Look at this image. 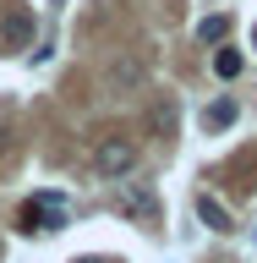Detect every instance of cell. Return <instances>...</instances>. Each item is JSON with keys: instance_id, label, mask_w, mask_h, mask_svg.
I'll return each instance as SVG.
<instances>
[{"instance_id": "cell-8", "label": "cell", "mask_w": 257, "mask_h": 263, "mask_svg": "<svg viewBox=\"0 0 257 263\" xmlns=\"http://www.w3.org/2000/svg\"><path fill=\"white\" fill-rule=\"evenodd\" d=\"M110 82H115V88H137V82H143V61H115L110 66Z\"/></svg>"}, {"instance_id": "cell-7", "label": "cell", "mask_w": 257, "mask_h": 263, "mask_svg": "<svg viewBox=\"0 0 257 263\" xmlns=\"http://www.w3.org/2000/svg\"><path fill=\"white\" fill-rule=\"evenodd\" d=\"M225 126H235V104L230 99H213L208 110H203V132H225Z\"/></svg>"}, {"instance_id": "cell-1", "label": "cell", "mask_w": 257, "mask_h": 263, "mask_svg": "<svg viewBox=\"0 0 257 263\" xmlns=\"http://www.w3.org/2000/svg\"><path fill=\"white\" fill-rule=\"evenodd\" d=\"M16 230L22 236H33V230H44V236L49 230H66V197L61 192H38L28 209L16 214Z\"/></svg>"}, {"instance_id": "cell-4", "label": "cell", "mask_w": 257, "mask_h": 263, "mask_svg": "<svg viewBox=\"0 0 257 263\" xmlns=\"http://www.w3.org/2000/svg\"><path fill=\"white\" fill-rule=\"evenodd\" d=\"M197 219L213 230V236H230L235 230V219H230V209L219 203V197H208V192H197Z\"/></svg>"}, {"instance_id": "cell-5", "label": "cell", "mask_w": 257, "mask_h": 263, "mask_svg": "<svg viewBox=\"0 0 257 263\" xmlns=\"http://www.w3.org/2000/svg\"><path fill=\"white\" fill-rule=\"evenodd\" d=\"M0 39H6V49H28L33 44V11H11L0 22Z\"/></svg>"}, {"instance_id": "cell-10", "label": "cell", "mask_w": 257, "mask_h": 263, "mask_svg": "<svg viewBox=\"0 0 257 263\" xmlns=\"http://www.w3.org/2000/svg\"><path fill=\"white\" fill-rule=\"evenodd\" d=\"M148 126L170 137V132H175V104H170V99H164V104H153V115H148Z\"/></svg>"}, {"instance_id": "cell-9", "label": "cell", "mask_w": 257, "mask_h": 263, "mask_svg": "<svg viewBox=\"0 0 257 263\" xmlns=\"http://www.w3.org/2000/svg\"><path fill=\"white\" fill-rule=\"evenodd\" d=\"M235 71H241V49H219V55H213V77H235Z\"/></svg>"}, {"instance_id": "cell-2", "label": "cell", "mask_w": 257, "mask_h": 263, "mask_svg": "<svg viewBox=\"0 0 257 263\" xmlns=\"http://www.w3.org/2000/svg\"><path fill=\"white\" fill-rule=\"evenodd\" d=\"M93 170L104 181H126L131 170H137V143H131V137H104V143L93 148Z\"/></svg>"}, {"instance_id": "cell-3", "label": "cell", "mask_w": 257, "mask_h": 263, "mask_svg": "<svg viewBox=\"0 0 257 263\" xmlns=\"http://www.w3.org/2000/svg\"><path fill=\"white\" fill-rule=\"evenodd\" d=\"M115 209H121V219L153 225V219H159V197L148 192V186H137V181H121V197H115Z\"/></svg>"}, {"instance_id": "cell-11", "label": "cell", "mask_w": 257, "mask_h": 263, "mask_svg": "<svg viewBox=\"0 0 257 263\" xmlns=\"http://www.w3.org/2000/svg\"><path fill=\"white\" fill-rule=\"evenodd\" d=\"M71 263H104V258H71Z\"/></svg>"}, {"instance_id": "cell-6", "label": "cell", "mask_w": 257, "mask_h": 263, "mask_svg": "<svg viewBox=\"0 0 257 263\" xmlns=\"http://www.w3.org/2000/svg\"><path fill=\"white\" fill-rule=\"evenodd\" d=\"M225 39H230V16L225 11H213V16L197 22V44H225Z\"/></svg>"}, {"instance_id": "cell-12", "label": "cell", "mask_w": 257, "mask_h": 263, "mask_svg": "<svg viewBox=\"0 0 257 263\" xmlns=\"http://www.w3.org/2000/svg\"><path fill=\"white\" fill-rule=\"evenodd\" d=\"M252 49H257V28H252Z\"/></svg>"}]
</instances>
